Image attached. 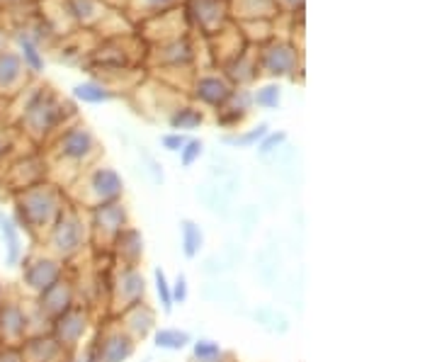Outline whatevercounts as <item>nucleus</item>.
I'll return each mask as SVG.
<instances>
[{
  "mask_svg": "<svg viewBox=\"0 0 437 362\" xmlns=\"http://www.w3.org/2000/svg\"><path fill=\"white\" fill-rule=\"evenodd\" d=\"M297 66V49L284 42H270L262 49V69L272 75H287Z\"/></svg>",
  "mask_w": 437,
  "mask_h": 362,
  "instance_id": "1",
  "label": "nucleus"
},
{
  "mask_svg": "<svg viewBox=\"0 0 437 362\" xmlns=\"http://www.w3.org/2000/svg\"><path fill=\"white\" fill-rule=\"evenodd\" d=\"M197 100H202L204 105L212 107H224L226 102L234 95V88L226 83L224 78H216V75H204L197 80V90H195Z\"/></svg>",
  "mask_w": 437,
  "mask_h": 362,
  "instance_id": "2",
  "label": "nucleus"
},
{
  "mask_svg": "<svg viewBox=\"0 0 437 362\" xmlns=\"http://www.w3.org/2000/svg\"><path fill=\"white\" fill-rule=\"evenodd\" d=\"M92 149V136L86 127H75L68 129L61 138V154L66 158H83L88 151Z\"/></svg>",
  "mask_w": 437,
  "mask_h": 362,
  "instance_id": "3",
  "label": "nucleus"
},
{
  "mask_svg": "<svg viewBox=\"0 0 437 362\" xmlns=\"http://www.w3.org/2000/svg\"><path fill=\"white\" fill-rule=\"evenodd\" d=\"M92 185L97 187V192H100L105 200L117 197L119 190H122V180H119L117 173L110 171V168H102V171H97L95 176H92Z\"/></svg>",
  "mask_w": 437,
  "mask_h": 362,
  "instance_id": "4",
  "label": "nucleus"
},
{
  "mask_svg": "<svg viewBox=\"0 0 437 362\" xmlns=\"http://www.w3.org/2000/svg\"><path fill=\"white\" fill-rule=\"evenodd\" d=\"M73 95L78 97V100L83 102H90V105H97V102H110L112 100V93L107 90V88H102L100 83H92V80H88V83H80V86L73 88Z\"/></svg>",
  "mask_w": 437,
  "mask_h": 362,
  "instance_id": "5",
  "label": "nucleus"
},
{
  "mask_svg": "<svg viewBox=\"0 0 437 362\" xmlns=\"http://www.w3.org/2000/svg\"><path fill=\"white\" fill-rule=\"evenodd\" d=\"M20 47H22V59H25V66H29L34 73H39V71L44 69V59H42V53H39L37 44L27 37V34H22Z\"/></svg>",
  "mask_w": 437,
  "mask_h": 362,
  "instance_id": "6",
  "label": "nucleus"
},
{
  "mask_svg": "<svg viewBox=\"0 0 437 362\" xmlns=\"http://www.w3.org/2000/svg\"><path fill=\"white\" fill-rule=\"evenodd\" d=\"M202 119L204 117L199 110H195V107H182V110H177L171 117V124L173 129H195L202 124Z\"/></svg>",
  "mask_w": 437,
  "mask_h": 362,
  "instance_id": "7",
  "label": "nucleus"
},
{
  "mask_svg": "<svg viewBox=\"0 0 437 362\" xmlns=\"http://www.w3.org/2000/svg\"><path fill=\"white\" fill-rule=\"evenodd\" d=\"M253 102L260 107H277L279 105V86H265L253 95Z\"/></svg>",
  "mask_w": 437,
  "mask_h": 362,
  "instance_id": "8",
  "label": "nucleus"
},
{
  "mask_svg": "<svg viewBox=\"0 0 437 362\" xmlns=\"http://www.w3.org/2000/svg\"><path fill=\"white\" fill-rule=\"evenodd\" d=\"M199 243H202V234L195 229L192 221H187V224H185V253H187V256L192 258L195 253H197Z\"/></svg>",
  "mask_w": 437,
  "mask_h": 362,
  "instance_id": "9",
  "label": "nucleus"
},
{
  "mask_svg": "<svg viewBox=\"0 0 437 362\" xmlns=\"http://www.w3.org/2000/svg\"><path fill=\"white\" fill-rule=\"evenodd\" d=\"M158 346L160 348H182L187 343V336L185 333H175V330H163V333H158Z\"/></svg>",
  "mask_w": 437,
  "mask_h": 362,
  "instance_id": "10",
  "label": "nucleus"
},
{
  "mask_svg": "<svg viewBox=\"0 0 437 362\" xmlns=\"http://www.w3.org/2000/svg\"><path fill=\"white\" fill-rule=\"evenodd\" d=\"M267 134V127L265 124H260L258 129H253L251 134H243V136H229L226 138V144H238V146H251L255 144L258 138H262Z\"/></svg>",
  "mask_w": 437,
  "mask_h": 362,
  "instance_id": "11",
  "label": "nucleus"
},
{
  "mask_svg": "<svg viewBox=\"0 0 437 362\" xmlns=\"http://www.w3.org/2000/svg\"><path fill=\"white\" fill-rule=\"evenodd\" d=\"M180 154H182V165H192L195 160L199 158V154H202V141H197V138L185 141V146L180 149Z\"/></svg>",
  "mask_w": 437,
  "mask_h": 362,
  "instance_id": "12",
  "label": "nucleus"
},
{
  "mask_svg": "<svg viewBox=\"0 0 437 362\" xmlns=\"http://www.w3.org/2000/svg\"><path fill=\"white\" fill-rule=\"evenodd\" d=\"M155 285H158V294L163 297V306H166V311H171L173 306V297L171 292H168V282H166V275L160 270H155Z\"/></svg>",
  "mask_w": 437,
  "mask_h": 362,
  "instance_id": "13",
  "label": "nucleus"
},
{
  "mask_svg": "<svg viewBox=\"0 0 437 362\" xmlns=\"http://www.w3.org/2000/svg\"><path fill=\"white\" fill-rule=\"evenodd\" d=\"M3 234L8 236V241H10V263L17 261V234L15 229H12V224H8V221H3Z\"/></svg>",
  "mask_w": 437,
  "mask_h": 362,
  "instance_id": "14",
  "label": "nucleus"
},
{
  "mask_svg": "<svg viewBox=\"0 0 437 362\" xmlns=\"http://www.w3.org/2000/svg\"><path fill=\"white\" fill-rule=\"evenodd\" d=\"M187 138L182 136V134H168V136H163V146H166L168 151H180L182 146H185Z\"/></svg>",
  "mask_w": 437,
  "mask_h": 362,
  "instance_id": "15",
  "label": "nucleus"
},
{
  "mask_svg": "<svg viewBox=\"0 0 437 362\" xmlns=\"http://www.w3.org/2000/svg\"><path fill=\"white\" fill-rule=\"evenodd\" d=\"M195 352H197V357H209V355H218V346H214V343L209 341H202L195 346Z\"/></svg>",
  "mask_w": 437,
  "mask_h": 362,
  "instance_id": "16",
  "label": "nucleus"
},
{
  "mask_svg": "<svg viewBox=\"0 0 437 362\" xmlns=\"http://www.w3.org/2000/svg\"><path fill=\"white\" fill-rule=\"evenodd\" d=\"M279 141H284V134H270V138H267L265 144L260 146V151H262V154H270V151L275 149Z\"/></svg>",
  "mask_w": 437,
  "mask_h": 362,
  "instance_id": "17",
  "label": "nucleus"
},
{
  "mask_svg": "<svg viewBox=\"0 0 437 362\" xmlns=\"http://www.w3.org/2000/svg\"><path fill=\"white\" fill-rule=\"evenodd\" d=\"M175 297L180 299V302L187 297V292H185V277H182V275L177 277V282H175Z\"/></svg>",
  "mask_w": 437,
  "mask_h": 362,
  "instance_id": "18",
  "label": "nucleus"
},
{
  "mask_svg": "<svg viewBox=\"0 0 437 362\" xmlns=\"http://www.w3.org/2000/svg\"><path fill=\"white\" fill-rule=\"evenodd\" d=\"M146 3L153 8H163V5H168V3H173V0H146Z\"/></svg>",
  "mask_w": 437,
  "mask_h": 362,
  "instance_id": "19",
  "label": "nucleus"
},
{
  "mask_svg": "<svg viewBox=\"0 0 437 362\" xmlns=\"http://www.w3.org/2000/svg\"><path fill=\"white\" fill-rule=\"evenodd\" d=\"M289 3H292V5H294V3H299V5H301V0H289Z\"/></svg>",
  "mask_w": 437,
  "mask_h": 362,
  "instance_id": "20",
  "label": "nucleus"
}]
</instances>
